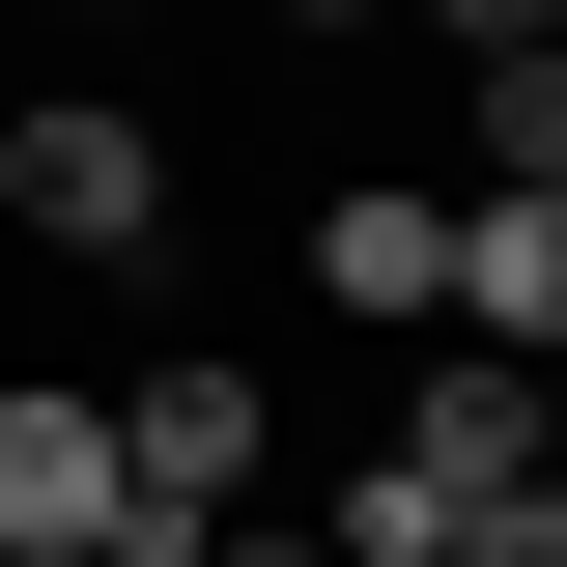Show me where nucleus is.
I'll list each match as a JSON object with an SVG mask.
<instances>
[{"label":"nucleus","mask_w":567,"mask_h":567,"mask_svg":"<svg viewBox=\"0 0 567 567\" xmlns=\"http://www.w3.org/2000/svg\"><path fill=\"white\" fill-rule=\"evenodd\" d=\"M199 142L114 114V85H0V256H171Z\"/></svg>","instance_id":"obj_1"},{"label":"nucleus","mask_w":567,"mask_h":567,"mask_svg":"<svg viewBox=\"0 0 567 567\" xmlns=\"http://www.w3.org/2000/svg\"><path fill=\"white\" fill-rule=\"evenodd\" d=\"M114 483H142V567L199 539V511H284V369L256 341H142L114 369Z\"/></svg>","instance_id":"obj_2"},{"label":"nucleus","mask_w":567,"mask_h":567,"mask_svg":"<svg viewBox=\"0 0 567 567\" xmlns=\"http://www.w3.org/2000/svg\"><path fill=\"white\" fill-rule=\"evenodd\" d=\"M0 567H142V483H114V369H0Z\"/></svg>","instance_id":"obj_3"},{"label":"nucleus","mask_w":567,"mask_h":567,"mask_svg":"<svg viewBox=\"0 0 567 567\" xmlns=\"http://www.w3.org/2000/svg\"><path fill=\"white\" fill-rule=\"evenodd\" d=\"M369 369H398V425H369V483H425V511L539 483V369H511V341H454V312H425V341H369Z\"/></svg>","instance_id":"obj_4"},{"label":"nucleus","mask_w":567,"mask_h":567,"mask_svg":"<svg viewBox=\"0 0 567 567\" xmlns=\"http://www.w3.org/2000/svg\"><path fill=\"white\" fill-rule=\"evenodd\" d=\"M284 256H312V312H341V341H425V312H454V171H312V227H284Z\"/></svg>","instance_id":"obj_5"},{"label":"nucleus","mask_w":567,"mask_h":567,"mask_svg":"<svg viewBox=\"0 0 567 567\" xmlns=\"http://www.w3.org/2000/svg\"><path fill=\"white\" fill-rule=\"evenodd\" d=\"M454 341L567 369V199H454Z\"/></svg>","instance_id":"obj_6"},{"label":"nucleus","mask_w":567,"mask_h":567,"mask_svg":"<svg viewBox=\"0 0 567 567\" xmlns=\"http://www.w3.org/2000/svg\"><path fill=\"white\" fill-rule=\"evenodd\" d=\"M454 199H567V29L539 58H454Z\"/></svg>","instance_id":"obj_7"},{"label":"nucleus","mask_w":567,"mask_h":567,"mask_svg":"<svg viewBox=\"0 0 567 567\" xmlns=\"http://www.w3.org/2000/svg\"><path fill=\"white\" fill-rule=\"evenodd\" d=\"M425 567H567V483H483V511H454Z\"/></svg>","instance_id":"obj_8"},{"label":"nucleus","mask_w":567,"mask_h":567,"mask_svg":"<svg viewBox=\"0 0 567 567\" xmlns=\"http://www.w3.org/2000/svg\"><path fill=\"white\" fill-rule=\"evenodd\" d=\"M398 29H425V58H539L567 0H398Z\"/></svg>","instance_id":"obj_9"},{"label":"nucleus","mask_w":567,"mask_h":567,"mask_svg":"<svg viewBox=\"0 0 567 567\" xmlns=\"http://www.w3.org/2000/svg\"><path fill=\"white\" fill-rule=\"evenodd\" d=\"M171 567H341V539H312V511H199Z\"/></svg>","instance_id":"obj_10"},{"label":"nucleus","mask_w":567,"mask_h":567,"mask_svg":"<svg viewBox=\"0 0 567 567\" xmlns=\"http://www.w3.org/2000/svg\"><path fill=\"white\" fill-rule=\"evenodd\" d=\"M256 29H312V58H369V29H398V0H256Z\"/></svg>","instance_id":"obj_11"},{"label":"nucleus","mask_w":567,"mask_h":567,"mask_svg":"<svg viewBox=\"0 0 567 567\" xmlns=\"http://www.w3.org/2000/svg\"><path fill=\"white\" fill-rule=\"evenodd\" d=\"M539 483H567V369H539Z\"/></svg>","instance_id":"obj_12"}]
</instances>
